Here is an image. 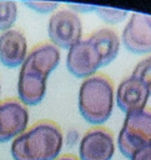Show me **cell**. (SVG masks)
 <instances>
[{"label": "cell", "mask_w": 151, "mask_h": 160, "mask_svg": "<svg viewBox=\"0 0 151 160\" xmlns=\"http://www.w3.org/2000/svg\"><path fill=\"white\" fill-rule=\"evenodd\" d=\"M60 62V50L51 42L35 45L20 66L17 96L25 106H34L44 100L49 75Z\"/></svg>", "instance_id": "1"}, {"label": "cell", "mask_w": 151, "mask_h": 160, "mask_svg": "<svg viewBox=\"0 0 151 160\" xmlns=\"http://www.w3.org/2000/svg\"><path fill=\"white\" fill-rule=\"evenodd\" d=\"M62 144L60 126L51 120H40L12 140L10 151L14 160H55Z\"/></svg>", "instance_id": "2"}, {"label": "cell", "mask_w": 151, "mask_h": 160, "mask_svg": "<svg viewBox=\"0 0 151 160\" xmlns=\"http://www.w3.org/2000/svg\"><path fill=\"white\" fill-rule=\"evenodd\" d=\"M77 99L79 111L84 120L100 126L109 120L114 109V84L105 74H95L82 80Z\"/></svg>", "instance_id": "3"}, {"label": "cell", "mask_w": 151, "mask_h": 160, "mask_svg": "<svg viewBox=\"0 0 151 160\" xmlns=\"http://www.w3.org/2000/svg\"><path fill=\"white\" fill-rule=\"evenodd\" d=\"M151 144V110L129 112L125 116L119 132L117 146L120 152L127 159L134 152Z\"/></svg>", "instance_id": "4"}, {"label": "cell", "mask_w": 151, "mask_h": 160, "mask_svg": "<svg viewBox=\"0 0 151 160\" xmlns=\"http://www.w3.org/2000/svg\"><path fill=\"white\" fill-rule=\"evenodd\" d=\"M47 35L57 49H70L81 40L82 24L77 12L71 9L55 11L47 22Z\"/></svg>", "instance_id": "5"}, {"label": "cell", "mask_w": 151, "mask_h": 160, "mask_svg": "<svg viewBox=\"0 0 151 160\" xmlns=\"http://www.w3.org/2000/svg\"><path fill=\"white\" fill-rule=\"evenodd\" d=\"M66 68L70 74L79 79H87L102 68L101 56L89 38L81 39L67 50Z\"/></svg>", "instance_id": "6"}, {"label": "cell", "mask_w": 151, "mask_h": 160, "mask_svg": "<svg viewBox=\"0 0 151 160\" xmlns=\"http://www.w3.org/2000/svg\"><path fill=\"white\" fill-rule=\"evenodd\" d=\"M115 154L112 132L104 126L89 129L79 144L80 160H111Z\"/></svg>", "instance_id": "7"}, {"label": "cell", "mask_w": 151, "mask_h": 160, "mask_svg": "<svg viewBox=\"0 0 151 160\" xmlns=\"http://www.w3.org/2000/svg\"><path fill=\"white\" fill-rule=\"evenodd\" d=\"M29 111L19 99L0 101V142L14 140L27 129Z\"/></svg>", "instance_id": "8"}, {"label": "cell", "mask_w": 151, "mask_h": 160, "mask_svg": "<svg viewBox=\"0 0 151 160\" xmlns=\"http://www.w3.org/2000/svg\"><path fill=\"white\" fill-rule=\"evenodd\" d=\"M121 41L130 52H151V15L140 12L131 14L122 30Z\"/></svg>", "instance_id": "9"}, {"label": "cell", "mask_w": 151, "mask_h": 160, "mask_svg": "<svg viewBox=\"0 0 151 160\" xmlns=\"http://www.w3.org/2000/svg\"><path fill=\"white\" fill-rule=\"evenodd\" d=\"M150 96L151 92L149 88L141 80L130 75L119 84L115 94V100L119 109L122 112L129 114L144 110Z\"/></svg>", "instance_id": "10"}, {"label": "cell", "mask_w": 151, "mask_h": 160, "mask_svg": "<svg viewBox=\"0 0 151 160\" xmlns=\"http://www.w3.org/2000/svg\"><path fill=\"white\" fill-rule=\"evenodd\" d=\"M27 56V41L25 35L16 29L0 34V62L9 69L21 66Z\"/></svg>", "instance_id": "11"}, {"label": "cell", "mask_w": 151, "mask_h": 160, "mask_svg": "<svg viewBox=\"0 0 151 160\" xmlns=\"http://www.w3.org/2000/svg\"><path fill=\"white\" fill-rule=\"evenodd\" d=\"M87 38L99 51L102 60V66L109 65L116 59L120 50V38L112 29H99Z\"/></svg>", "instance_id": "12"}, {"label": "cell", "mask_w": 151, "mask_h": 160, "mask_svg": "<svg viewBox=\"0 0 151 160\" xmlns=\"http://www.w3.org/2000/svg\"><path fill=\"white\" fill-rule=\"evenodd\" d=\"M17 18V6L14 1H0V31L12 29Z\"/></svg>", "instance_id": "13"}, {"label": "cell", "mask_w": 151, "mask_h": 160, "mask_svg": "<svg viewBox=\"0 0 151 160\" xmlns=\"http://www.w3.org/2000/svg\"><path fill=\"white\" fill-rule=\"evenodd\" d=\"M131 76L141 80L151 92V55L142 59L135 65Z\"/></svg>", "instance_id": "14"}, {"label": "cell", "mask_w": 151, "mask_h": 160, "mask_svg": "<svg viewBox=\"0 0 151 160\" xmlns=\"http://www.w3.org/2000/svg\"><path fill=\"white\" fill-rule=\"evenodd\" d=\"M95 12L99 18H101L107 24H119L126 19L127 11L122 9H111V8H102L95 6Z\"/></svg>", "instance_id": "15"}, {"label": "cell", "mask_w": 151, "mask_h": 160, "mask_svg": "<svg viewBox=\"0 0 151 160\" xmlns=\"http://www.w3.org/2000/svg\"><path fill=\"white\" fill-rule=\"evenodd\" d=\"M25 5L27 8H30L32 11L39 12V14L52 12L59 6V4L54 2V1H29V2H25Z\"/></svg>", "instance_id": "16"}, {"label": "cell", "mask_w": 151, "mask_h": 160, "mask_svg": "<svg viewBox=\"0 0 151 160\" xmlns=\"http://www.w3.org/2000/svg\"><path fill=\"white\" fill-rule=\"evenodd\" d=\"M130 160H151V144L134 152Z\"/></svg>", "instance_id": "17"}, {"label": "cell", "mask_w": 151, "mask_h": 160, "mask_svg": "<svg viewBox=\"0 0 151 160\" xmlns=\"http://www.w3.org/2000/svg\"><path fill=\"white\" fill-rule=\"evenodd\" d=\"M72 9H76L75 10V12L76 11H79V12H86V11H95V6H89V5H70ZM71 9V10H72ZM74 11V10H72Z\"/></svg>", "instance_id": "18"}, {"label": "cell", "mask_w": 151, "mask_h": 160, "mask_svg": "<svg viewBox=\"0 0 151 160\" xmlns=\"http://www.w3.org/2000/svg\"><path fill=\"white\" fill-rule=\"evenodd\" d=\"M55 160H79V158H76L75 155H71V154H65V155L59 156Z\"/></svg>", "instance_id": "19"}, {"label": "cell", "mask_w": 151, "mask_h": 160, "mask_svg": "<svg viewBox=\"0 0 151 160\" xmlns=\"http://www.w3.org/2000/svg\"><path fill=\"white\" fill-rule=\"evenodd\" d=\"M0 90H1V85H0Z\"/></svg>", "instance_id": "20"}]
</instances>
